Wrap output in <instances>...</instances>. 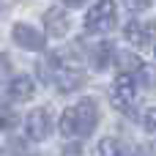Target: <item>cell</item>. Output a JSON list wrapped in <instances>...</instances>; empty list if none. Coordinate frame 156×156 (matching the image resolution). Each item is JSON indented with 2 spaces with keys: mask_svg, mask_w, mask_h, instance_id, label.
<instances>
[{
  "mask_svg": "<svg viewBox=\"0 0 156 156\" xmlns=\"http://www.w3.org/2000/svg\"><path fill=\"white\" fill-rule=\"evenodd\" d=\"M99 123V107L93 99H82L60 115V132L66 137H88Z\"/></svg>",
  "mask_w": 156,
  "mask_h": 156,
  "instance_id": "6da1fadb",
  "label": "cell"
},
{
  "mask_svg": "<svg viewBox=\"0 0 156 156\" xmlns=\"http://www.w3.org/2000/svg\"><path fill=\"white\" fill-rule=\"evenodd\" d=\"M112 25H115V3L112 0H99L85 14V30L88 33H104Z\"/></svg>",
  "mask_w": 156,
  "mask_h": 156,
  "instance_id": "7a4b0ae2",
  "label": "cell"
},
{
  "mask_svg": "<svg viewBox=\"0 0 156 156\" xmlns=\"http://www.w3.org/2000/svg\"><path fill=\"white\" fill-rule=\"evenodd\" d=\"M55 82H58L60 90L69 93V90H77L85 82V74H82V69L77 63L63 60V58H55Z\"/></svg>",
  "mask_w": 156,
  "mask_h": 156,
  "instance_id": "3957f363",
  "label": "cell"
},
{
  "mask_svg": "<svg viewBox=\"0 0 156 156\" xmlns=\"http://www.w3.org/2000/svg\"><path fill=\"white\" fill-rule=\"evenodd\" d=\"M137 99V82L132 74H121L115 82H112V104L118 110H129Z\"/></svg>",
  "mask_w": 156,
  "mask_h": 156,
  "instance_id": "277c9868",
  "label": "cell"
},
{
  "mask_svg": "<svg viewBox=\"0 0 156 156\" xmlns=\"http://www.w3.org/2000/svg\"><path fill=\"white\" fill-rule=\"evenodd\" d=\"M25 129H27V137L30 140H36V143H41V140H47L49 137V132H52V123H49V112L47 110H33V112H27V123H25Z\"/></svg>",
  "mask_w": 156,
  "mask_h": 156,
  "instance_id": "5b68a950",
  "label": "cell"
},
{
  "mask_svg": "<svg viewBox=\"0 0 156 156\" xmlns=\"http://www.w3.org/2000/svg\"><path fill=\"white\" fill-rule=\"evenodd\" d=\"M14 41H16L19 47H25V49H44V44H47V38H44L36 27H30V25H25V22L14 25Z\"/></svg>",
  "mask_w": 156,
  "mask_h": 156,
  "instance_id": "8992f818",
  "label": "cell"
},
{
  "mask_svg": "<svg viewBox=\"0 0 156 156\" xmlns=\"http://www.w3.org/2000/svg\"><path fill=\"white\" fill-rule=\"evenodd\" d=\"M123 33H126V38H129L134 47H140V49H143V47H148V44L154 41L156 25H154V22H145V25H143V22H129Z\"/></svg>",
  "mask_w": 156,
  "mask_h": 156,
  "instance_id": "52a82bcc",
  "label": "cell"
},
{
  "mask_svg": "<svg viewBox=\"0 0 156 156\" xmlns=\"http://www.w3.org/2000/svg\"><path fill=\"white\" fill-rule=\"evenodd\" d=\"M44 22H47L49 36H55V38H60V36L69 33V16H66L63 8H49L47 16H44Z\"/></svg>",
  "mask_w": 156,
  "mask_h": 156,
  "instance_id": "ba28073f",
  "label": "cell"
},
{
  "mask_svg": "<svg viewBox=\"0 0 156 156\" xmlns=\"http://www.w3.org/2000/svg\"><path fill=\"white\" fill-rule=\"evenodd\" d=\"M8 93H11V99H16V101H27V99L36 93V85H33L30 77H14L11 85H8Z\"/></svg>",
  "mask_w": 156,
  "mask_h": 156,
  "instance_id": "9c48e42d",
  "label": "cell"
},
{
  "mask_svg": "<svg viewBox=\"0 0 156 156\" xmlns=\"http://www.w3.org/2000/svg\"><path fill=\"white\" fill-rule=\"evenodd\" d=\"M110 55H112V47L110 44L93 47V69H107L110 66Z\"/></svg>",
  "mask_w": 156,
  "mask_h": 156,
  "instance_id": "30bf717a",
  "label": "cell"
},
{
  "mask_svg": "<svg viewBox=\"0 0 156 156\" xmlns=\"http://www.w3.org/2000/svg\"><path fill=\"white\" fill-rule=\"evenodd\" d=\"M121 154V148H118V143L112 140V137H104L101 143H96V148H93V156H118Z\"/></svg>",
  "mask_w": 156,
  "mask_h": 156,
  "instance_id": "8fae6325",
  "label": "cell"
},
{
  "mask_svg": "<svg viewBox=\"0 0 156 156\" xmlns=\"http://www.w3.org/2000/svg\"><path fill=\"white\" fill-rule=\"evenodd\" d=\"M121 69L126 74V69H143V63L134 58V55H121Z\"/></svg>",
  "mask_w": 156,
  "mask_h": 156,
  "instance_id": "7c38bea8",
  "label": "cell"
},
{
  "mask_svg": "<svg viewBox=\"0 0 156 156\" xmlns=\"http://www.w3.org/2000/svg\"><path fill=\"white\" fill-rule=\"evenodd\" d=\"M16 121H19V118H16L14 112H3V115H0V129H5V132H11V129L16 126Z\"/></svg>",
  "mask_w": 156,
  "mask_h": 156,
  "instance_id": "4fadbf2b",
  "label": "cell"
},
{
  "mask_svg": "<svg viewBox=\"0 0 156 156\" xmlns=\"http://www.w3.org/2000/svg\"><path fill=\"white\" fill-rule=\"evenodd\" d=\"M123 3H126L132 11H145V8L151 5V0H123Z\"/></svg>",
  "mask_w": 156,
  "mask_h": 156,
  "instance_id": "5bb4252c",
  "label": "cell"
},
{
  "mask_svg": "<svg viewBox=\"0 0 156 156\" xmlns=\"http://www.w3.org/2000/svg\"><path fill=\"white\" fill-rule=\"evenodd\" d=\"M3 156H22V143H8V148L3 151Z\"/></svg>",
  "mask_w": 156,
  "mask_h": 156,
  "instance_id": "9a60e30c",
  "label": "cell"
},
{
  "mask_svg": "<svg viewBox=\"0 0 156 156\" xmlns=\"http://www.w3.org/2000/svg\"><path fill=\"white\" fill-rule=\"evenodd\" d=\"M145 126H148L151 132H156V107H151V110L145 112Z\"/></svg>",
  "mask_w": 156,
  "mask_h": 156,
  "instance_id": "2e32d148",
  "label": "cell"
},
{
  "mask_svg": "<svg viewBox=\"0 0 156 156\" xmlns=\"http://www.w3.org/2000/svg\"><path fill=\"white\" fill-rule=\"evenodd\" d=\"M63 3H66V5H80L82 0H63Z\"/></svg>",
  "mask_w": 156,
  "mask_h": 156,
  "instance_id": "e0dca14e",
  "label": "cell"
}]
</instances>
